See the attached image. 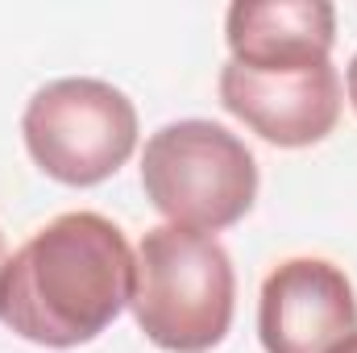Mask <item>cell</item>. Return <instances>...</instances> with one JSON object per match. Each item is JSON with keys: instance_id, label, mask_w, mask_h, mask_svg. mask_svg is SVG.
<instances>
[{"instance_id": "obj_3", "label": "cell", "mask_w": 357, "mask_h": 353, "mask_svg": "<svg viewBox=\"0 0 357 353\" xmlns=\"http://www.w3.org/2000/svg\"><path fill=\"white\" fill-rule=\"evenodd\" d=\"M146 200L178 229L220 233L258 200V163L250 146L216 121H171L142 154Z\"/></svg>"}, {"instance_id": "obj_10", "label": "cell", "mask_w": 357, "mask_h": 353, "mask_svg": "<svg viewBox=\"0 0 357 353\" xmlns=\"http://www.w3.org/2000/svg\"><path fill=\"white\" fill-rule=\"evenodd\" d=\"M0 270H4V233H0Z\"/></svg>"}, {"instance_id": "obj_6", "label": "cell", "mask_w": 357, "mask_h": 353, "mask_svg": "<svg viewBox=\"0 0 357 353\" xmlns=\"http://www.w3.org/2000/svg\"><path fill=\"white\" fill-rule=\"evenodd\" d=\"M357 333V295L345 270L324 258L274 266L258 299L266 353H328Z\"/></svg>"}, {"instance_id": "obj_2", "label": "cell", "mask_w": 357, "mask_h": 353, "mask_svg": "<svg viewBox=\"0 0 357 353\" xmlns=\"http://www.w3.org/2000/svg\"><path fill=\"white\" fill-rule=\"evenodd\" d=\"M237 274L225 246L208 233L158 225L133 254L137 329L167 353H208L229 337Z\"/></svg>"}, {"instance_id": "obj_4", "label": "cell", "mask_w": 357, "mask_h": 353, "mask_svg": "<svg viewBox=\"0 0 357 353\" xmlns=\"http://www.w3.org/2000/svg\"><path fill=\"white\" fill-rule=\"evenodd\" d=\"M21 133L29 158L50 179L96 187L137 150V108L104 80H54L25 104Z\"/></svg>"}, {"instance_id": "obj_8", "label": "cell", "mask_w": 357, "mask_h": 353, "mask_svg": "<svg viewBox=\"0 0 357 353\" xmlns=\"http://www.w3.org/2000/svg\"><path fill=\"white\" fill-rule=\"evenodd\" d=\"M345 88H349V100H354V108H357V54H354V63H349V75H345Z\"/></svg>"}, {"instance_id": "obj_9", "label": "cell", "mask_w": 357, "mask_h": 353, "mask_svg": "<svg viewBox=\"0 0 357 353\" xmlns=\"http://www.w3.org/2000/svg\"><path fill=\"white\" fill-rule=\"evenodd\" d=\"M328 353H357V333H354V337H345L337 350H328Z\"/></svg>"}, {"instance_id": "obj_7", "label": "cell", "mask_w": 357, "mask_h": 353, "mask_svg": "<svg viewBox=\"0 0 357 353\" xmlns=\"http://www.w3.org/2000/svg\"><path fill=\"white\" fill-rule=\"evenodd\" d=\"M225 38L233 63L250 71H307L333 63L337 8L328 0H237Z\"/></svg>"}, {"instance_id": "obj_1", "label": "cell", "mask_w": 357, "mask_h": 353, "mask_svg": "<svg viewBox=\"0 0 357 353\" xmlns=\"http://www.w3.org/2000/svg\"><path fill=\"white\" fill-rule=\"evenodd\" d=\"M133 299V250L100 212H63L0 270V320L29 345L96 341Z\"/></svg>"}, {"instance_id": "obj_5", "label": "cell", "mask_w": 357, "mask_h": 353, "mask_svg": "<svg viewBox=\"0 0 357 353\" xmlns=\"http://www.w3.org/2000/svg\"><path fill=\"white\" fill-rule=\"evenodd\" d=\"M220 104L262 142L299 150L324 142L337 129L341 75L333 63L307 71H250L229 59L220 67Z\"/></svg>"}]
</instances>
